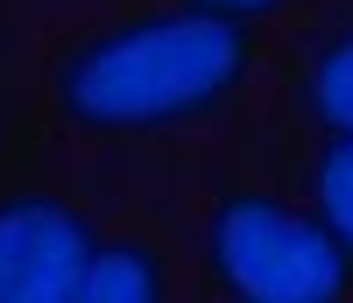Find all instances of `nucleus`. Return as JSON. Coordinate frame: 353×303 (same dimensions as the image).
<instances>
[{
	"label": "nucleus",
	"mask_w": 353,
	"mask_h": 303,
	"mask_svg": "<svg viewBox=\"0 0 353 303\" xmlns=\"http://www.w3.org/2000/svg\"><path fill=\"white\" fill-rule=\"evenodd\" d=\"M191 8H205V14H233V21H254V14L283 8V0H191Z\"/></svg>",
	"instance_id": "obj_7"
},
{
	"label": "nucleus",
	"mask_w": 353,
	"mask_h": 303,
	"mask_svg": "<svg viewBox=\"0 0 353 303\" xmlns=\"http://www.w3.org/2000/svg\"><path fill=\"white\" fill-rule=\"evenodd\" d=\"M71 303H170L163 261H156L149 247H134V240H121V247H99Z\"/></svg>",
	"instance_id": "obj_4"
},
{
	"label": "nucleus",
	"mask_w": 353,
	"mask_h": 303,
	"mask_svg": "<svg viewBox=\"0 0 353 303\" xmlns=\"http://www.w3.org/2000/svg\"><path fill=\"white\" fill-rule=\"evenodd\" d=\"M212 275L233 303H339L353 254L325 233V219H304L297 205L241 191L205 226Z\"/></svg>",
	"instance_id": "obj_2"
},
{
	"label": "nucleus",
	"mask_w": 353,
	"mask_h": 303,
	"mask_svg": "<svg viewBox=\"0 0 353 303\" xmlns=\"http://www.w3.org/2000/svg\"><path fill=\"white\" fill-rule=\"evenodd\" d=\"M254 71V36L233 14L176 8L141 14L71 50L57 99L92 134H163L205 120L219 99H233Z\"/></svg>",
	"instance_id": "obj_1"
},
{
	"label": "nucleus",
	"mask_w": 353,
	"mask_h": 303,
	"mask_svg": "<svg viewBox=\"0 0 353 303\" xmlns=\"http://www.w3.org/2000/svg\"><path fill=\"white\" fill-rule=\"evenodd\" d=\"M99 240L57 198H0V303H71Z\"/></svg>",
	"instance_id": "obj_3"
},
{
	"label": "nucleus",
	"mask_w": 353,
	"mask_h": 303,
	"mask_svg": "<svg viewBox=\"0 0 353 303\" xmlns=\"http://www.w3.org/2000/svg\"><path fill=\"white\" fill-rule=\"evenodd\" d=\"M318 219L353 254V134H332L318 156Z\"/></svg>",
	"instance_id": "obj_6"
},
{
	"label": "nucleus",
	"mask_w": 353,
	"mask_h": 303,
	"mask_svg": "<svg viewBox=\"0 0 353 303\" xmlns=\"http://www.w3.org/2000/svg\"><path fill=\"white\" fill-rule=\"evenodd\" d=\"M304 92H311V113L325 120V134H353V28L311 56Z\"/></svg>",
	"instance_id": "obj_5"
}]
</instances>
